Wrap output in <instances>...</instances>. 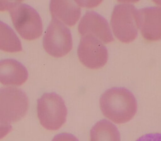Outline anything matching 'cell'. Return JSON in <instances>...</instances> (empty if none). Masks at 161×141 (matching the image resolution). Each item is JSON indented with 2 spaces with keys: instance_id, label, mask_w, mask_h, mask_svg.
I'll use <instances>...</instances> for the list:
<instances>
[{
  "instance_id": "cell-1",
  "label": "cell",
  "mask_w": 161,
  "mask_h": 141,
  "mask_svg": "<svg viewBox=\"0 0 161 141\" xmlns=\"http://www.w3.org/2000/svg\"><path fill=\"white\" fill-rule=\"evenodd\" d=\"M100 106L105 116L117 124L129 121L137 111L134 95L122 87H113L105 92L100 99Z\"/></svg>"
},
{
  "instance_id": "cell-2",
  "label": "cell",
  "mask_w": 161,
  "mask_h": 141,
  "mask_svg": "<svg viewBox=\"0 0 161 141\" xmlns=\"http://www.w3.org/2000/svg\"><path fill=\"white\" fill-rule=\"evenodd\" d=\"M37 114L41 124L47 130H58L67 116L64 102L55 93H45L37 102Z\"/></svg>"
},
{
  "instance_id": "cell-3",
  "label": "cell",
  "mask_w": 161,
  "mask_h": 141,
  "mask_svg": "<svg viewBox=\"0 0 161 141\" xmlns=\"http://www.w3.org/2000/svg\"><path fill=\"white\" fill-rule=\"evenodd\" d=\"M29 100L22 90L12 87L0 88V120L10 124L27 114Z\"/></svg>"
},
{
  "instance_id": "cell-4",
  "label": "cell",
  "mask_w": 161,
  "mask_h": 141,
  "mask_svg": "<svg viewBox=\"0 0 161 141\" xmlns=\"http://www.w3.org/2000/svg\"><path fill=\"white\" fill-rule=\"evenodd\" d=\"M137 10L129 3L115 6L111 18L113 33L119 41L130 43L136 38L138 32Z\"/></svg>"
},
{
  "instance_id": "cell-5",
  "label": "cell",
  "mask_w": 161,
  "mask_h": 141,
  "mask_svg": "<svg viewBox=\"0 0 161 141\" xmlns=\"http://www.w3.org/2000/svg\"><path fill=\"white\" fill-rule=\"evenodd\" d=\"M14 27L22 38L31 41L40 37L43 32L42 22L37 12L20 1L10 10Z\"/></svg>"
},
{
  "instance_id": "cell-6",
  "label": "cell",
  "mask_w": 161,
  "mask_h": 141,
  "mask_svg": "<svg viewBox=\"0 0 161 141\" xmlns=\"http://www.w3.org/2000/svg\"><path fill=\"white\" fill-rule=\"evenodd\" d=\"M44 49L48 54L61 58L72 49V37L70 30L64 25L53 19L46 30L43 40Z\"/></svg>"
},
{
  "instance_id": "cell-7",
  "label": "cell",
  "mask_w": 161,
  "mask_h": 141,
  "mask_svg": "<svg viewBox=\"0 0 161 141\" xmlns=\"http://www.w3.org/2000/svg\"><path fill=\"white\" fill-rule=\"evenodd\" d=\"M80 62L87 68L97 70L107 62L108 53L102 41L91 35L82 36L77 51Z\"/></svg>"
},
{
  "instance_id": "cell-8",
  "label": "cell",
  "mask_w": 161,
  "mask_h": 141,
  "mask_svg": "<svg viewBox=\"0 0 161 141\" xmlns=\"http://www.w3.org/2000/svg\"><path fill=\"white\" fill-rule=\"evenodd\" d=\"M78 32L82 37L91 35L107 44L114 40L109 25L102 16L89 11L82 17L78 25Z\"/></svg>"
},
{
  "instance_id": "cell-9",
  "label": "cell",
  "mask_w": 161,
  "mask_h": 141,
  "mask_svg": "<svg viewBox=\"0 0 161 141\" xmlns=\"http://www.w3.org/2000/svg\"><path fill=\"white\" fill-rule=\"evenodd\" d=\"M137 22L146 41L161 40V8H147L137 11Z\"/></svg>"
},
{
  "instance_id": "cell-10",
  "label": "cell",
  "mask_w": 161,
  "mask_h": 141,
  "mask_svg": "<svg viewBox=\"0 0 161 141\" xmlns=\"http://www.w3.org/2000/svg\"><path fill=\"white\" fill-rule=\"evenodd\" d=\"M25 67L16 60L7 59L0 61V83L5 85L20 86L28 79Z\"/></svg>"
},
{
  "instance_id": "cell-11",
  "label": "cell",
  "mask_w": 161,
  "mask_h": 141,
  "mask_svg": "<svg viewBox=\"0 0 161 141\" xmlns=\"http://www.w3.org/2000/svg\"><path fill=\"white\" fill-rule=\"evenodd\" d=\"M50 10L53 19L69 27L76 24L81 14L80 6L71 1H51Z\"/></svg>"
},
{
  "instance_id": "cell-12",
  "label": "cell",
  "mask_w": 161,
  "mask_h": 141,
  "mask_svg": "<svg viewBox=\"0 0 161 141\" xmlns=\"http://www.w3.org/2000/svg\"><path fill=\"white\" fill-rule=\"evenodd\" d=\"M90 141H121V137L115 125L108 120H103L92 128Z\"/></svg>"
},
{
  "instance_id": "cell-13",
  "label": "cell",
  "mask_w": 161,
  "mask_h": 141,
  "mask_svg": "<svg viewBox=\"0 0 161 141\" xmlns=\"http://www.w3.org/2000/svg\"><path fill=\"white\" fill-rule=\"evenodd\" d=\"M0 50L5 52H21L22 46L16 33L8 25L0 21Z\"/></svg>"
},
{
  "instance_id": "cell-14",
  "label": "cell",
  "mask_w": 161,
  "mask_h": 141,
  "mask_svg": "<svg viewBox=\"0 0 161 141\" xmlns=\"http://www.w3.org/2000/svg\"><path fill=\"white\" fill-rule=\"evenodd\" d=\"M52 141H79L75 137L70 134L62 133L54 137Z\"/></svg>"
},
{
  "instance_id": "cell-15",
  "label": "cell",
  "mask_w": 161,
  "mask_h": 141,
  "mask_svg": "<svg viewBox=\"0 0 161 141\" xmlns=\"http://www.w3.org/2000/svg\"><path fill=\"white\" fill-rule=\"evenodd\" d=\"M20 1H0V11L10 10L15 6L17 5Z\"/></svg>"
},
{
  "instance_id": "cell-16",
  "label": "cell",
  "mask_w": 161,
  "mask_h": 141,
  "mask_svg": "<svg viewBox=\"0 0 161 141\" xmlns=\"http://www.w3.org/2000/svg\"><path fill=\"white\" fill-rule=\"evenodd\" d=\"M136 141H161V133L147 134L141 137Z\"/></svg>"
},
{
  "instance_id": "cell-17",
  "label": "cell",
  "mask_w": 161,
  "mask_h": 141,
  "mask_svg": "<svg viewBox=\"0 0 161 141\" xmlns=\"http://www.w3.org/2000/svg\"><path fill=\"white\" fill-rule=\"evenodd\" d=\"M12 127L10 124L0 120V139L4 138L11 132Z\"/></svg>"
}]
</instances>
